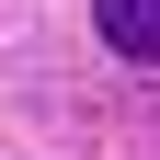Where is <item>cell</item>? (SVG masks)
<instances>
[{"mask_svg": "<svg viewBox=\"0 0 160 160\" xmlns=\"http://www.w3.org/2000/svg\"><path fill=\"white\" fill-rule=\"evenodd\" d=\"M92 34L126 69H160V0H92Z\"/></svg>", "mask_w": 160, "mask_h": 160, "instance_id": "obj_1", "label": "cell"}]
</instances>
